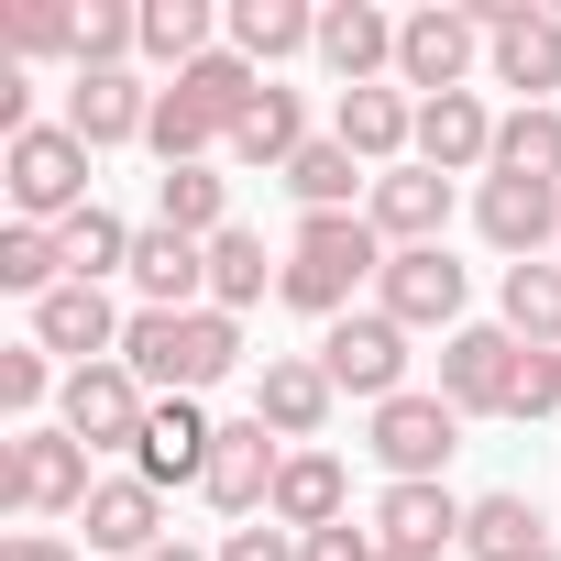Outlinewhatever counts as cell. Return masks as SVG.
<instances>
[{"label": "cell", "instance_id": "cell-33", "mask_svg": "<svg viewBox=\"0 0 561 561\" xmlns=\"http://www.w3.org/2000/svg\"><path fill=\"white\" fill-rule=\"evenodd\" d=\"M0 287H12V298H34V309H45V298L67 287V242H56L45 220H12V231H0Z\"/></svg>", "mask_w": 561, "mask_h": 561}, {"label": "cell", "instance_id": "cell-38", "mask_svg": "<svg viewBox=\"0 0 561 561\" xmlns=\"http://www.w3.org/2000/svg\"><path fill=\"white\" fill-rule=\"evenodd\" d=\"M253 298H264V242H253V231L231 220V231L209 242V309H231V320H242Z\"/></svg>", "mask_w": 561, "mask_h": 561}, {"label": "cell", "instance_id": "cell-6", "mask_svg": "<svg viewBox=\"0 0 561 561\" xmlns=\"http://www.w3.org/2000/svg\"><path fill=\"white\" fill-rule=\"evenodd\" d=\"M144 419H154V397H144V375H133V364H78V375H67V397H56V430H67V440H89V451H133V440H144Z\"/></svg>", "mask_w": 561, "mask_h": 561}, {"label": "cell", "instance_id": "cell-19", "mask_svg": "<svg viewBox=\"0 0 561 561\" xmlns=\"http://www.w3.org/2000/svg\"><path fill=\"white\" fill-rule=\"evenodd\" d=\"M320 67H331L342 89H386V67H397V23L375 12V0H331V12H320Z\"/></svg>", "mask_w": 561, "mask_h": 561}, {"label": "cell", "instance_id": "cell-25", "mask_svg": "<svg viewBox=\"0 0 561 561\" xmlns=\"http://www.w3.org/2000/svg\"><path fill=\"white\" fill-rule=\"evenodd\" d=\"M462 517H473V506H462L451 484H386L364 528H375L386 550H451V539H462Z\"/></svg>", "mask_w": 561, "mask_h": 561}, {"label": "cell", "instance_id": "cell-34", "mask_svg": "<svg viewBox=\"0 0 561 561\" xmlns=\"http://www.w3.org/2000/svg\"><path fill=\"white\" fill-rule=\"evenodd\" d=\"M495 176H539V187H561V111H506L495 122Z\"/></svg>", "mask_w": 561, "mask_h": 561}, {"label": "cell", "instance_id": "cell-26", "mask_svg": "<svg viewBox=\"0 0 561 561\" xmlns=\"http://www.w3.org/2000/svg\"><path fill=\"white\" fill-rule=\"evenodd\" d=\"M342 495H353V484H342L331 451H287V473H275V506H264V517L287 528V539H320V528H342Z\"/></svg>", "mask_w": 561, "mask_h": 561}, {"label": "cell", "instance_id": "cell-5", "mask_svg": "<svg viewBox=\"0 0 561 561\" xmlns=\"http://www.w3.org/2000/svg\"><path fill=\"white\" fill-rule=\"evenodd\" d=\"M473 23H484L495 89H528V111H550V89H561V12L550 0H473Z\"/></svg>", "mask_w": 561, "mask_h": 561}, {"label": "cell", "instance_id": "cell-39", "mask_svg": "<svg viewBox=\"0 0 561 561\" xmlns=\"http://www.w3.org/2000/svg\"><path fill=\"white\" fill-rule=\"evenodd\" d=\"M0 45H12V56H78V12H56V0L0 12Z\"/></svg>", "mask_w": 561, "mask_h": 561}, {"label": "cell", "instance_id": "cell-11", "mask_svg": "<svg viewBox=\"0 0 561 561\" xmlns=\"http://www.w3.org/2000/svg\"><path fill=\"white\" fill-rule=\"evenodd\" d=\"M375 309L397 320V331H462V264L440 253V242H419V253H386V275H375Z\"/></svg>", "mask_w": 561, "mask_h": 561}, {"label": "cell", "instance_id": "cell-9", "mask_svg": "<svg viewBox=\"0 0 561 561\" xmlns=\"http://www.w3.org/2000/svg\"><path fill=\"white\" fill-rule=\"evenodd\" d=\"M451 451H462V408H451V397H419V386H408V397L375 408V462H386L397 484H440Z\"/></svg>", "mask_w": 561, "mask_h": 561}, {"label": "cell", "instance_id": "cell-36", "mask_svg": "<svg viewBox=\"0 0 561 561\" xmlns=\"http://www.w3.org/2000/svg\"><path fill=\"white\" fill-rule=\"evenodd\" d=\"M176 89H187V100H198V111H209V122H220V133H231V122H242V111H253V100H264V67H242V56H231V45H220V56H198V67H187V78H176Z\"/></svg>", "mask_w": 561, "mask_h": 561}, {"label": "cell", "instance_id": "cell-45", "mask_svg": "<svg viewBox=\"0 0 561 561\" xmlns=\"http://www.w3.org/2000/svg\"><path fill=\"white\" fill-rule=\"evenodd\" d=\"M386 561H451V550H386Z\"/></svg>", "mask_w": 561, "mask_h": 561}, {"label": "cell", "instance_id": "cell-30", "mask_svg": "<svg viewBox=\"0 0 561 561\" xmlns=\"http://www.w3.org/2000/svg\"><path fill=\"white\" fill-rule=\"evenodd\" d=\"M287 187H298V209L320 220V209H353V198H375V165H364L353 144H309V154L287 165Z\"/></svg>", "mask_w": 561, "mask_h": 561}, {"label": "cell", "instance_id": "cell-24", "mask_svg": "<svg viewBox=\"0 0 561 561\" xmlns=\"http://www.w3.org/2000/svg\"><path fill=\"white\" fill-rule=\"evenodd\" d=\"M78 528H89V550H122V561H144V550L165 539V495H154L144 473H111V484L78 506Z\"/></svg>", "mask_w": 561, "mask_h": 561}, {"label": "cell", "instance_id": "cell-7", "mask_svg": "<svg viewBox=\"0 0 561 561\" xmlns=\"http://www.w3.org/2000/svg\"><path fill=\"white\" fill-rule=\"evenodd\" d=\"M473 56H484V23L473 12H408L397 23V89H419V100H451V89H473Z\"/></svg>", "mask_w": 561, "mask_h": 561}, {"label": "cell", "instance_id": "cell-1", "mask_svg": "<svg viewBox=\"0 0 561 561\" xmlns=\"http://www.w3.org/2000/svg\"><path fill=\"white\" fill-rule=\"evenodd\" d=\"M375 275H386V231L364 209H320V220H298L287 264H275V298L309 309V320H353V298Z\"/></svg>", "mask_w": 561, "mask_h": 561}, {"label": "cell", "instance_id": "cell-28", "mask_svg": "<svg viewBox=\"0 0 561 561\" xmlns=\"http://www.w3.org/2000/svg\"><path fill=\"white\" fill-rule=\"evenodd\" d=\"M56 242H67V287H100V275H133V220L122 209H78V220H56Z\"/></svg>", "mask_w": 561, "mask_h": 561}, {"label": "cell", "instance_id": "cell-20", "mask_svg": "<svg viewBox=\"0 0 561 561\" xmlns=\"http://www.w3.org/2000/svg\"><path fill=\"white\" fill-rule=\"evenodd\" d=\"M419 165H430V176H473V165H495V111H484L473 89L419 100Z\"/></svg>", "mask_w": 561, "mask_h": 561}, {"label": "cell", "instance_id": "cell-21", "mask_svg": "<svg viewBox=\"0 0 561 561\" xmlns=\"http://www.w3.org/2000/svg\"><path fill=\"white\" fill-rule=\"evenodd\" d=\"M331 397H342V386H331V375H320L309 353H275V364L253 375V419H264L275 440H320V419H331Z\"/></svg>", "mask_w": 561, "mask_h": 561}, {"label": "cell", "instance_id": "cell-4", "mask_svg": "<svg viewBox=\"0 0 561 561\" xmlns=\"http://www.w3.org/2000/svg\"><path fill=\"white\" fill-rule=\"evenodd\" d=\"M0 187H12V209L23 220H78L89 209V144L67 133V122H34L23 144H0Z\"/></svg>", "mask_w": 561, "mask_h": 561}, {"label": "cell", "instance_id": "cell-35", "mask_svg": "<svg viewBox=\"0 0 561 561\" xmlns=\"http://www.w3.org/2000/svg\"><path fill=\"white\" fill-rule=\"evenodd\" d=\"M506 331L528 353H561V264H506Z\"/></svg>", "mask_w": 561, "mask_h": 561}, {"label": "cell", "instance_id": "cell-8", "mask_svg": "<svg viewBox=\"0 0 561 561\" xmlns=\"http://www.w3.org/2000/svg\"><path fill=\"white\" fill-rule=\"evenodd\" d=\"M320 375L342 386V397H408V331L386 320V309H353V320H331L320 331Z\"/></svg>", "mask_w": 561, "mask_h": 561}, {"label": "cell", "instance_id": "cell-46", "mask_svg": "<svg viewBox=\"0 0 561 561\" xmlns=\"http://www.w3.org/2000/svg\"><path fill=\"white\" fill-rule=\"evenodd\" d=\"M528 561H561V550H528Z\"/></svg>", "mask_w": 561, "mask_h": 561}, {"label": "cell", "instance_id": "cell-43", "mask_svg": "<svg viewBox=\"0 0 561 561\" xmlns=\"http://www.w3.org/2000/svg\"><path fill=\"white\" fill-rule=\"evenodd\" d=\"M0 561H78V550H67V539H45V528H23V539L0 550Z\"/></svg>", "mask_w": 561, "mask_h": 561}, {"label": "cell", "instance_id": "cell-31", "mask_svg": "<svg viewBox=\"0 0 561 561\" xmlns=\"http://www.w3.org/2000/svg\"><path fill=\"white\" fill-rule=\"evenodd\" d=\"M539 528H550V517H539L528 495H473V517H462V550H473V561H528V550H550Z\"/></svg>", "mask_w": 561, "mask_h": 561}, {"label": "cell", "instance_id": "cell-18", "mask_svg": "<svg viewBox=\"0 0 561 561\" xmlns=\"http://www.w3.org/2000/svg\"><path fill=\"white\" fill-rule=\"evenodd\" d=\"M331 144H353V154L386 176V165H408V154H419V100H408V89H342Z\"/></svg>", "mask_w": 561, "mask_h": 561}, {"label": "cell", "instance_id": "cell-41", "mask_svg": "<svg viewBox=\"0 0 561 561\" xmlns=\"http://www.w3.org/2000/svg\"><path fill=\"white\" fill-rule=\"evenodd\" d=\"M561 408V353H517V397H506V419H550Z\"/></svg>", "mask_w": 561, "mask_h": 561}, {"label": "cell", "instance_id": "cell-23", "mask_svg": "<svg viewBox=\"0 0 561 561\" xmlns=\"http://www.w3.org/2000/svg\"><path fill=\"white\" fill-rule=\"evenodd\" d=\"M220 34H231V56H242V67L320 56V12H309V0H231V12H220Z\"/></svg>", "mask_w": 561, "mask_h": 561}, {"label": "cell", "instance_id": "cell-32", "mask_svg": "<svg viewBox=\"0 0 561 561\" xmlns=\"http://www.w3.org/2000/svg\"><path fill=\"white\" fill-rule=\"evenodd\" d=\"M209 34H220L209 0H144V56H154V67H176V78H187L198 56H220Z\"/></svg>", "mask_w": 561, "mask_h": 561}, {"label": "cell", "instance_id": "cell-37", "mask_svg": "<svg viewBox=\"0 0 561 561\" xmlns=\"http://www.w3.org/2000/svg\"><path fill=\"white\" fill-rule=\"evenodd\" d=\"M144 144H154L165 165H209V144H231V133H220L187 89H154V133H144Z\"/></svg>", "mask_w": 561, "mask_h": 561}, {"label": "cell", "instance_id": "cell-42", "mask_svg": "<svg viewBox=\"0 0 561 561\" xmlns=\"http://www.w3.org/2000/svg\"><path fill=\"white\" fill-rule=\"evenodd\" d=\"M220 561H298V539L264 517V528H231V539H220Z\"/></svg>", "mask_w": 561, "mask_h": 561}, {"label": "cell", "instance_id": "cell-27", "mask_svg": "<svg viewBox=\"0 0 561 561\" xmlns=\"http://www.w3.org/2000/svg\"><path fill=\"white\" fill-rule=\"evenodd\" d=\"M220 154H231V165H275V176H287V165L309 154V111H298V89H264V100L231 122Z\"/></svg>", "mask_w": 561, "mask_h": 561}, {"label": "cell", "instance_id": "cell-10", "mask_svg": "<svg viewBox=\"0 0 561 561\" xmlns=\"http://www.w3.org/2000/svg\"><path fill=\"white\" fill-rule=\"evenodd\" d=\"M517 353H528V342H517L506 320H495V331L462 320V331L440 342V397H451L462 419H506V397H517Z\"/></svg>", "mask_w": 561, "mask_h": 561}, {"label": "cell", "instance_id": "cell-17", "mask_svg": "<svg viewBox=\"0 0 561 561\" xmlns=\"http://www.w3.org/2000/svg\"><path fill=\"white\" fill-rule=\"evenodd\" d=\"M67 133H78L89 154H111V144H144V133H154V89H144L133 67H111V78H78V89H67Z\"/></svg>", "mask_w": 561, "mask_h": 561}, {"label": "cell", "instance_id": "cell-44", "mask_svg": "<svg viewBox=\"0 0 561 561\" xmlns=\"http://www.w3.org/2000/svg\"><path fill=\"white\" fill-rule=\"evenodd\" d=\"M144 561H220V550H187V539H154Z\"/></svg>", "mask_w": 561, "mask_h": 561}, {"label": "cell", "instance_id": "cell-3", "mask_svg": "<svg viewBox=\"0 0 561 561\" xmlns=\"http://www.w3.org/2000/svg\"><path fill=\"white\" fill-rule=\"evenodd\" d=\"M89 495H100L89 440H67V430H23V440H0V506H12V517H78Z\"/></svg>", "mask_w": 561, "mask_h": 561}, {"label": "cell", "instance_id": "cell-12", "mask_svg": "<svg viewBox=\"0 0 561 561\" xmlns=\"http://www.w3.org/2000/svg\"><path fill=\"white\" fill-rule=\"evenodd\" d=\"M275 473H287V451L264 440V419H220V440H209V473H198V495H209L220 517H264V506H275Z\"/></svg>", "mask_w": 561, "mask_h": 561}, {"label": "cell", "instance_id": "cell-22", "mask_svg": "<svg viewBox=\"0 0 561 561\" xmlns=\"http://www.w3.org/2000/svg\"><path fill=\"white\" fill-rule=\"evenodd\" d=\"M133 287H144V309H209V242H187V231H133Z\"/></svg>", "mask_w": 561, "mask_h": 561}, {"label": "cell", "instance_id": "cell-2", "mask_svg": "<svg viewBox=\"0 0 561 561\" xmlns=\"http://www.w3.org/2000/svg\"><path fill=\"white\" fill-rule=\"evenodd\" d=\"M122 364L144 375V397H209L242 364V320L231 309H133Z\"/></svg>", "mask_w": 561, "mask_h": 561}, {"label": "cell", "instance_id": "cell-14", "mask_svg": "<svg viewBox=\"0 0 561 561\" xmlns=\"http://www.w3.org/2000/svg\"><path fill=\"white\" fill-rule=\"evenodd\" d=\"M473 220H484V242H495L506 264H550V231H561V187H539V176H484Z\"/></svg>", "mask_w": 561, "mask_h": 561}, {"label": "cell", "instance_id": "cell-16", "mask_svg": "<svg viewBox=\"0 0 561 561\" xmlns=\"http://www.w3.org/2000/svg\"><path fill=\"white\" fill-rule=\"evenodd\" d=\"M122 331H133V320L111 309V287H56V298L34 309V342L67 353V375H78V364H122Z\"/></svg>", "mask_w": 561, "mask_h": 561}, {"label": "cell", "instance_id": "cell-15", "mask_svg": "<svg viewBox=\"0 0 561 561\" xmlns=\"http://www.w3.org/2000/svg\"><path fill=\"white\" fill-rule=\"evenodd\" d=\"M364 220L386 231V253H419V242H440V220H451V176H430V165L408 154V165H386V176H375Z\"/></svg>", "mask_w": 561, "mask_h": 561}, {"label": "cell", "instance_id": "cell-40", "mask_svg": "<svg viewBox=\"0 0 561 561\" xmlns=\"http://www.w3.org/2000/svg\"><path fill=\"white\" fill-rule=\"evenodd\" d=\"M45 397H67V386H56V364H45V342H12V353H0V408L34 419Z\"/></svg>", "mask_w": 561, "mask_h": 561}, {"label": "cell", "instance_id": "cell-13", "mask_svg": "<svg viewBox=\"0 0 561 561\" xmlns=\"http://www.w3.org/2000/svg\"><path fill=\"white\" fill-rule=\"evenodd\" d=\"M209 440H220V419L198 408V397H154V419H144V440H133V473L165 495V484H198L209 473Z\"/></svg>", "mask_w": 561, "mask_h": 561}, {"label": "cell", "instance_id": "cell-29", "mask_svg": "<svg viewBox=\"0 0 561 561\" xmlns=\"http://www.w3.org/2000/svg\"><path fill=\"white\" fill-rule=\"evenodd\" d=\"M154 220L187 231V242H220V231H231V187H220L209 165H165V176H154Z\"/></svg>", "mask_w": 561, "mask_h": 561}]
</instances>
